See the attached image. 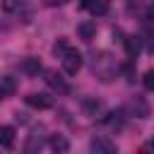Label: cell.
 Returning a JSON list of instances; mask_svg holds the SVG:
<instances>
[{
	"instance_id": "obj_17",
	"label": "cell",
	"mask_w": 154,
	"mask_h": 154,
	"mask_svg": "<svg viewBox=\"0 0 154 154\" xmlns=\"http://www.w3.org/2000/svg\"><path fill=\"white\" fill-rule=\"evenodd\" d=\"M67 48H70V46H67V41H65V38H58V41L53 43V53H55V58H63Z\"/></svg>"
},
{
	"instance_id": "obj_13",
	"label": "cell",
	"mask_w": 154,
	"mask_h": 154,
	"mask_svg": "<svg viewBox=\"0 0 154 154\" xmlns=\"http://www.w3.org/2000/svg\"><path fill=\"white\" fill-rule=\"evenodd\" d=\"M106 123H108L111 128L120 130V128H123V108H118V111H111V113L106 116Z\"/></svg>"
},
{
	"instance_id": "obj_5",
	"label": "cell",
	"mask_w": 154,
	"mask_h": 154,
	"mask_svg": "<svg viewBox=\"0 0 154 154\" xmlns=\"http://www.w3.org/2000/svg\"><path fill=\"white\" fill-rule=\"evenodd\" d=\"M26 103H29L31 108L46 111V108H51V106H53V99H51L48 94H29V96H26Z\"/></svg>"
},
{
	"instance_id": "obj_19",
	"label": "cell",
	"mask_w": 154,
	"mask_h": 154,
	"mask_svg": "<svg viewBox=\"0 0 154 154\" xmlns=\"http://www.w3.org/2000/svg\"><path fill=\"white\" fill-rule=\"evenodd\" d=\"M120 70H123L125 79H128V82H132V72H135V60H128V63H125V65H123Z\"/></svg>"
},
{
	"instance_id": "obj_3",
	"label": "cell",
	"mask_w": 154,
	"mask_h": 154,
	"mask_svg": "<svg viewBox=\"0 0 154 154\" xmlns=\"http://www.w3.org/2000/svg\"><path fill=\"white\" fill-rule=\"evenodd\" d=\"M128 111L137 118H149V103L144 101V96H132L128 103Z\"/></svg>"
},
{
	"instance_id": "obj_11",
	"label": "cell",
	"mask_w": 154,
	"mask_h": 154,
	"mask_svg": "<svg viewBox=\"0 0 154 154\" xmlns=\"http://www.w3.org/2000/svg\"><path fill=\"white\" fill-rule=\"evenodd\" d=\"M14 91H17V82H14V77H10V75L0 77V94H2V96H12Z\"/></svg>"
},
{
	"instance_id": "obj_15",
	"label": "cell",
	"mask_w": 154,
	"mask_h": 154,
	"mask_svg": "<svg viewBox=\"0 0 154 154\" xmlns=\"http://www.w3.org/2000/svg\"><path fill=\"white\" fill-rule=\"evenodd\" d=\"M84 108H87L89 116H96L99 111H103V103H101V101H94V99H87V101H84Z\"/></svg>"
},
{
	"instance_id": "obj_12",
	"label": "cell",
	"mask_w": 154,
	"mask_h": 154,
	"mask_svg": "<svg viewBox=\"0 0 154 154\" xmlns=\"http://www.w3.org/2000/svg\"><path fill=\"white\" fill-rule=\"evenodd\" d=\"M46 82H48V84H51L53 89L63 91V94L67 91V84H65V79H63V77H60L58 72H46Z\"/></svg>"
},
{
	"instance_id": "obj_4",
	"label": "cell",
	"mask_w": 154,
	"mask_h": 154,
	"mask_svg": "<svg viewBox=\"0 0 154 154\" xmlns=\"http://www.w3.org/2000/svg\"><path fill=\"white\" fill-rule=\"evenodd\" d=\"M91 152H96V154H113V152H116V144H113L108 137L99 135V137L91 140Z\"/></svg>"
},
{
	"instance_id": "obj_14",
	"label": "cell",
	"mask_w": 154,
	"mask_h": 154,
	"mask_svg": "<svg viewBox=\"0 0 154 154\" xmlns=\"http://www.w3.org/2000/svg\"><path fill=\"white\" fill-rule=\"evenodd\" d=\"M51 149H53V152H67V149H70V142H67L63 135H53V137H51Z\"/></svg>"
},
{
	"instance_id": "obj_7",
	"label": "cell",
	"mask_w": 154,
	"mask_h": 154,
	"mask_svg": "<svg viewBox=\"0 0 154 154\" xmlns=\"http://www.w3.org/2000/svg\"><path fill=\"white\" fill-rule=\"evenodd\" d=\"M19 72H24V75H29V77L38 75V72H41V60H38V58H34V55L24 58V60L19 63Z\"/></svg>"
},
{
	"instance_id": "obj_18",
	"label": "cell",
	"mask_w": 154,
	"mask_h": 154,
	"mask_svg": "<svg viewBox=\"0 0 154 154\" xmlns=\"http://www.w3.org/2000/svg\"><path fill=\"white\" fill-rule=\"evenodd\" d=\"M142 84H144V89H147V91H152V89H154V72H152V70H147V72L142 75Z\"/></svg>"
},
{
	"instance_id": "obj_21",
	"label": "cell",
	"mask_w": 154,
	"mask_h": 154,
	"mask_svg": "<svg viewBox=\"0 0 154 154\" xmlns=\"http://www.w3.org/2000/svg\"><path fill=\"white\" fill-rule=\"evenodd\" d=\"M0 99H2V94H0Z\"/></svg>"
},
{
	"instance_id": "obj_2",
	"label": "cell",
	"mask_w": 154,
	"mask_h": 154,
	"mask_svg": "<svg viewBox=\"0 0 154 154\" xmlns=\"http://www.w3.org/2000/svg\"><path fill=\"white\" fill-rule=\"evenodd\" d=\"M60 60H63V70H65L67 75H77V72L82 70V63H84V60H82V53L75 51V48H67Z\"/></svg>"
},
{
	"instance_id": "obj_10",
	"label": "cell",
	"mask_w": 154,
	"mask_h": 154,
	"mask_svg": "<svg viewBox=\"0 0 154 154\" xmlns=\"http://www.w3.org/2000/svg\"><path fill=\"white\" fill-rule=\"evenodd\" d=\"M14 144V128L12 125H0V147L10 149Z\"/></svg>"
},
{
	"instance_id": "obj_6",
	"label": "cell",
	"mask_w": 154,
	"mask_h": 154,
	"mask_svg": "<svg viewBox=\"0 0 154 154\" xmlns=\"http://www.w3.org/2000/svg\"><path fill=\"white\" fill-rule=\"evenodd\" d=\"M77 36L82 38V41H91L94 36H96V24L91 22V19H84V22H79L77 24Z\"/></svg>"
},
{
	"instance_id": "obj_16",
	"label": "cell",
	"mask_w": 154,
	"mask_h": 154,
	"mask_svg": "<svg viewBox=\"0 0 154 154\" xmlns=\"http://www.w3.org/2000/svg\"><path fill=\"white\" fill-rule=\"evenodd\" d=\"M43 147V140L38 137V135H29V140H26V152H38Z\"/></svg>"
},
{
	"instance_id": "obj_20",
	"label": "cell",
	"mask_w": 154,
	"mask_h": 154,
	"mask_svg": "<svg viewBox=\"0 0 154 154\" xmlns=\"http://www.w3.org/2000/svg\"><path fill=\"white\" fill-rule=\"evenodd\" d=\"M22 7V0H2V10L5 12H14Z\"/></svg>"
},
{
	"instance_id": "obj_8",
	"label": "cell",
	"mask_w": 154,
	"mask_h": 154,
	"mask_svg": "<svg viewBox=\"0 0 154 154\" xmlns=\"http://www.w3.org/2000/svg\"><path fill=\"white\" fill-rule=\"evenodd\" d=\"M123 46H125V53H128V58L130 60H135L137 55H140V36H125L123 38Z\"/></svg>"
},
{
	"instance_id": "obj_9",
	"label": "cell",
	"mask_w": 154,
	"mask_h": 154,
	"mask_svg": "<svg viewBox=\"0 0 154 154\" xmlns=\"http://www.w3.org/2000/svg\"><path fill=\"white\" fill-rule=\"evenodd\" d=\"M84 10H89L91 14H106L108 12V5L103 2V0H82L79 2Z\"/></svg>"
},
{
	"instance_id": "obj_1",
	"label": "cell",
	"mask_w": 154,
	"mask_h": 154,
	"mask_svg": "<svg viewBox=\"0 0 154 154\" xmlns=\"http://www.w3.org/2000/svg\"><path fill=\"white\" fill-rule=\"evenodd\" d=\"M91 70H94V75L101 79V82H111L113 77H116V72H118V67H116V60L108 55V53H94V58H91Z\"/></svg>"
}]
</instances>
